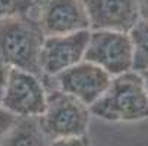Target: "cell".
<instances>
[{
	"instance_id": "6da1fadb",
	"label": "cell",
	"mask_w": 148,
	"mask_h": 146,
	"mask_svg": "<svg viewBox=\"0 0 148 146\" xmlns=\"http://www.w3.org/2000/svg\"><path fill=\"white\" fill-rule=\"evenodd\" d=\"M34 13L0 20V61L10 69H19L34 76L43 75L40 53L44 43Z\"/></svg>"
},
{
	"instance_id": "7a4b0ae2",
	"label": "cell",
	"mask_w": 148,
	"mask_h": 146,
	"mask_svg": "<svg viewBox=\"0 0 148 146\" xmlns=\"http://www.w3.org/2000/svg\"><path fill=\"white\" fill-rule=\"evenodd\" d=\"M90 113L107 121H136L148 117V94L138 72L112 77L106 92L90 107Z\"/></svg>"
},
{
	"instance_id": "3957f363",
	"label": "cell",
	"mask_w": 148,
	"mask_h": 146,
	"mask_svg": "<svg viewBox=\"0 0 148 146\" xmlns=\"http://www.w3.org/2000/svg\"><path fill=\"white\" fill-rule=\"evenodd\" d=\"M41 130L50 140L85 136L90 124V108L60 89L47 95L46 110L38 117Z\"/></svg>"
},
{
	"instance_id": "277c9868",
	"label": "cell",
	"mask_w": 148,
	"mask_h": 146,
	"mask_svg": "<svg viewBox=\"0 0 148 146\" xmlns=\"http://www.w3.org/2000/svg\"><path fill=\"white\" fill-rule=\"evenodd\" d=\"M134 50L129 34L91 31L84 60L101 67L112 77L132 70Z\"/></svg>"
},
{
	"instance_id": "5b68a950",
	"label": "cell",
	"mask_w": 148,
	"mask_h": 146,
	"mask_svg": "<svg viewBox=\"0 0 148 146\" xmlns=\"http://www.w3.org/2000/svg\"><path fill=\"white\" fill-rule=\"evenodd\" d=\"M32 13L44 37L90 31L84 0H38Z\"/></svg>"
},
{
	"instance_id": "8992f818",
	"label": "cell",
	"mask_w": 148,
	"mask_h": 146,
	"mask_svg": "<svg viewBox=\"0 0 148 146\" xmlns=\"http://www.w3.org/2000/svg\"><path fill=\"white\" fill-rule=\"evenodd\" d=\"M47 94L40 79L28 72L10 69L2 105L18 118H38L46 110Z\"/></svg>"
},
{
	"instance_id": "52a82bcc",
	"label": "cell",
	"mask_w": 148,
	"mask_h": 146,
	"mask_svg": "<svg viewBox=\"0 0 148 146\" xmlns=\"http://www.w3.org/2000/svg\"><path fill=\"white\" fill-rule=\"evenodd\" d=\"M91 31H79L69 35L46 37L40 53V69L43 75L57 76L84 60Z\"/></svg>"
},
{
	"instance_id": "ba28073f",
	"label": "cell",
	"mask_w": 148,
	"mask_h": 146,
	"mask_svg": "<svg viewBox=\"0 0 148 146\" xmlns=\"http://www.w3.org/2000/svg\"><path fill=\"white\" fill-rule=\"evenodd\" d=\"M90 31L129 34L139 22V0H84Z\"/></svg>"
},
{
	"instance_id": "9c48e42d",
	"label": "cell",
	"mask_w": 148,
	"mask_h": 146,
	"mask_svg": "<svg viewBox=\"0 0 148 146\" xmlns=\"http://www.w3.org/2000/svg\"><path fill=\"white\" fill-rule=\"evenodd\" d=\"M54 77L60 91L75 96L88 108L106 92L112 82L107 72L85 60Z\"/></svg>"
},
{
	"instance_id": "30bf717a",
	"label": "cell",
	"mask_w": 148,
	"mask_h": 146,
	"mask_svg": "<svg viewBox=\"0 0 148 146\" xmlns=\"http://www.w3.org/2000/svg\"><path fill=\"white\" fill-rule=\"evenodd\" d=\"M50 139L41 130L38 118H18L10 132L0 140V146H50Z\"/></svg>"
},
{
	"instance_id": "8fae6325",
	"label": "cell",
	"mask_w": 148,
	"mask_h": 146,
	"mask_svg": "<svg viewBox=\"0 0 148 146\" xmlns=\"http://www.w3.org/2000/svg\"><path fill=\"white\" fill-rule=\"evenodd\" d=\"M134 58L132 70L142 73L148 70V20L139 19V22L129 32Z\"/></svg>"
},
{
	"instance_id": "7c38bea8",
	"label": "cell",
	"mask_w": 148,
	"mask_h": 146,
	"mask_svg": "<svg viewBox=\"0 0 148 146\" xmlns=\"http://www.w3.org/2000/svg\"><path fill=\"white\" fill-rule=\"evenodd\" d=\"M35 0H0V20L31 15L35 9Z\"/></svg>"
},
{
	"instance_id": "4fadbf2b",
	"label": "cell",
	"mask_w": 148,
	"mask_h": 146,
	"mask_svg": "<svg viewBox=\"0 0 148 146\" xmlns=\"http://www.w3.org/2000/svg\"><path fill=\"white\" fill-rule=\"evenodd\" d=\"M18 121V117L0 105V140H2Z\"/></svg>"
},
{
	"instance_id": "5bb4252c",
	"label": "cell",
	"mask_w": 148,
	"mask_h": 146,
	"mask_svg": "<svg viewBox=\"0 0 148 146\" xmlns=\"http://www.w3.org/2000/svg\"><path fill=\"white\" fill-rule=\"evenodd\" d=\"M50 146H90L87 136L81 137H71V139H57L51 140Z\"/></svg>"
},
{
	"instance_id": "9a60e30c",
	"label": "cell",
	"mask_w": 148,
	"mask_h": 146,
	"mask_svg": "<svg viewBox=\"0 0 148 146\" xmlns=\"http://www.w3.org/2000/svg\"><path fill=\"white\" fill-rule=\"evenodd\" d=\"M9 73H10V67L8 65H5L3 61H0V104L5 96V91L8 86V80H9Z\"/></svg>"
},
{
	"instance_id": "2e32d148",
	"label": "cell",
	"mask_w": 148,
	"mask_h": 146,
	"mask_svg": "<svg viewBox=\"0 0 148 146\" xmlns=\"http://www.w3.org/2000/svg\"><path fill=\"white\" fill-rule=\"evenodd\" d=\"M139 16L144 20H148V0H139Z\"/></svg>"
},
{
	"instance_id": "e0dca14e",
	"label": "cell",
	"mask_w": 148,
	"mask_h": 146,
	"mask_svg": "<svg viewBox=\"0 0 148 146\" xmlns=\"http://www.w3.org/2000/svg\"><path fill=\"white\" fill-rule=\"evenodd\" d=\"M139 75L142 76L144 85H145V89H147V94H148V70H145V72H142V73H139Z\"/></svg>"
},
{
	"instance_id": "ac0fdd59",
	"label": "cell",
	"mask_w": 148,
	"mask_h": 146,
	"mask_svg": "<svg viewBox=\"0 0 148 146\" xmlns=\"http://www.w3.org/2000/svg\"><path fill=\"white\" fill-rule=\"evenodd\" d=\"M35 2H38V0H35Z\"/></svg>"
}]
</instances>
